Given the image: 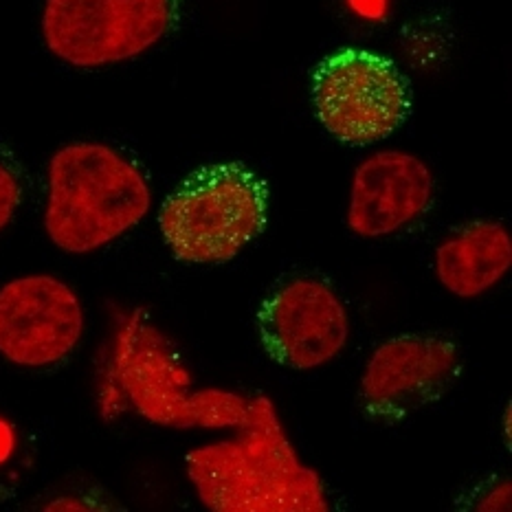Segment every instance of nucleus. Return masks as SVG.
I'll use <instances>...</instances> for the list:
<instances>
[{"mask_svg":"<svg viewBox=\"0 0 512 512\" xmlns=\"http://www.w3.org/2000/svg\"><path fill=\"white\" fill-rule=\"evenodd\" d=\"M512 269V236L499 220H471L440 240L433 271L444 291L477 299L504 282Z\"/></svg>","mask_w":512,"mask_h":512,"instance_id":"obj_11","label":"nucleus"},{"mask_svg":"<svg viewBox=\"0 0 512 512\" xmlns=\"http://www.w3.org/2000/svg\"><path fill=\"white\" fill-rule=\"evenodd\" d=\"M97 405L104 420L126 411L154 427L233 429L247 416L249 396L231 389H196L174 341L146 308L119 313L97 372Z\"/></svg>","mask_w":512,"mask_h":512,"instance_id":"obj_1","label":"nucleus"},{"mask_svg":"<svg viewBox=\"0 0 512 512\" xmlns=\"http://www.w3.org/2000/svg\"><path fill=\"white\" fill-rule=\"evenodd\" d=\"M86 335V308L75 288L51 273L11 277L0 286V359L20 370L64 363Z\"/></svg>","mask_w":512,"mask_h":512,"instance_id":"obj_7","label":"nucleus"},{"mask_svg":"<svg viewBox=\"0 0 512 512\" xmlns=\"http://www.w3.org/2000/svg\"><path fill=\"white\" fill-rule=\"evenodd\" d=\"M22 198H25V189H22L20 174L5 157H0V236L14 225Z\"/></svg>","mask_w":512,"mask_h":512,"instance_id":"obj_12","label":"nucleus"},{"mask_svg":"<svg viewBox=\"0 0 512 512\" xmlns=\"http://www.w3.org/2000/svg\"><path fill=\"white\" fill-rule=\"evenodd\" d=\"M154 192L146 172L102 141H71L47 163L42 229L66 255H93L148 218Z\"/></svg>","mask_w":512,"mask_h":512,"instance_id":"obj_3","label":"nucleus"},{"mask_svg":"<svg viewBox=\"0 0 512 512\" xmlns=\"http://www.w3.org/2000/svg\"><path fill=\"white\" fill-rule=\"evenodd\" d=\"M11 449H14V433H11V427H7L5 422H0V462L9 458Z\"/></svg>","mask_w":512,"mask_h":512,"instance_id":"obj_15","label":"nucleus"},{"mask_svg":"<svg viewBox=\"0 0 512 512\" xmlns=\"http://www.w3.org/2000/svg\"><path fill=\"white\" fill-rule=\"evenodd\" d=\"M313 104L332 137L350 146H370L403 126L411 97L405 77L383 55L341 49L317 66Z\"/></svg>","mask_w":512,"mask_h":512,"instance_id":"obj_6","label":"nucleus"},{"mask_svg":"<svg viewBox=\"0 0 512 512\" xmlns=\"http://www.w3.org/2000/svg\"><path fill=\"white\" fill-rule=\"evenodd\" d=\"M436 198L427 161L405 150H378L352 174L345 222L363 240H383L425 216Z\"/></svg>","mask_w":512,"mask_h":512,"instance_id":"obj_10","label":"nucleus"},{"mask_svg":"<svg viewBox=\"0 0 512 512\" xmlns=\"http://www.w3.org/2000/svg\"><path fill=\"white\" fill-rule=\"evenodd\" d=\"M504 433H506V444L510 447V433H512V425H510V405L504 411Z\"/></svg>","mask_w":512,"mask_h":512,"instance_id":"obj_16","label":"nucleus"},{"mask_svg":"<svg viewBox=\"0 0 512 512\" xmlns=\"http://www.w3.org/2000/svg\"><path fill=\"white\" fill-rule=\"evenodd\" d=\"M97 506L82 502L80 497L73 495H64V497H55L51 504L44 506V510H95Z\"/></svg>","mask_w":512,"mask_h":512,"instance_id":"obj_14","label":"nucleus"},{"mask_svg":"<svg viewBox=\"0 0 512 512\" xmlns=\"http://www.w3.org/2000/svg\"><path fill=\"white\" fill-rule=\"evenodd\" d=\"M255 324L264 352L297 372L332 363L350 341L348 306L335 286L313 275L277 286L262 302Z\"/></svg>","mask_w":512,"mask_h":512,"instance_id":"obj_8","label":"nucleus"},{"mask_svg":"<svg viewBox=\"0 0 512 512\" xmlns=\"http://www.w3.org/2000/svg\"><path fill=\"white\" fill-rule=\"evenodd\" d=\"M176 0H44V47L80 71L141 58L168 36Z\"/></svg>","mask_w":512,"mask_h":512,"instance_id":"obj_5","label":"nucleus"},{"mask_svg":"<svg viewBox=\"0 0 512 512\" xmlns=\"http://www.w3.org/2000/svg\"><path fill=\"white\" fill-rule=\"evenodd\" d=\"M269 189L242 163L207 165L189 174L159 209V231L176 260L225 264L266 227Z\"/></svg>","mask_w":512,"mask_h":512,"instance_id":"obj_4","label":"nucleus"},{"mask_svg":"<svg viewBox=\"0 0 512 512\" xmlns=\"http://www.w3.org/2000/svg\"><path fill=\"white\" fill-rule=\"evenodd\" d=\"M185 473L200 506L211 512H328L321 475L299 458L275 403L249 396L233 436L185 455Z\"/></svg>","mask_w":512,"mask_h":512,"instance_id":"obj_2","label":"nucleus"},{"mask_svg":"<svg viewBox=\"0 0 512 512\" xmlns=\"http://www.w3.org/2000/svg\"><path fill=\"white\" fill-rule=\"evenodd\" d=\"M462 352L447 337L398 335L376 345L359 381V405L376 422H398L436 403L462 374Z\"/></svg>","mask_w":512,"mask_h":512,"instance_id":"obj_9","label":"nucleus"},{"mask_svg":"<svg viewBox=\"0 0 512 512\" xmlns=\"http://www.w3.org/2000/svg\"><path fill=\"white\" fill-rule=\"evenodd\" d=\"M477 510L484 512H508L512 508V484L510 480L497 482L491 491H486L480 499V504L475 506Z\"/></svg>","mask_w":512,"mask_h":512,"instance_id":"obj_13","label":"nucleus"}]
</instances>
